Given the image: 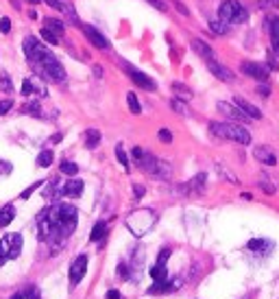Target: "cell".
Listing matches in <instances>:
<instances>
[{
	"label": "cell",
	"mask_w": 279,
	"mask_h": 299,
	"mask_svg": "<svg viewBox=\"0 0 279 299\" xmlns=\"http://www.w3.org/2000/svg\"><path fill=\"white\" fill-rule=\"evenodd\" d=\"M77 208L70 203H55L37 216V234L39 240L51 242V247H63L70 234L77 229Z\"/></svg>",
	"instance_id": "6da1fadb"
},
{
	"label": "cell",
	"mask_w": 279,
	"mask_h": 299,
	"mask_svg": "<svg viewBox=\"0 0 279 299\" xmlns=\"http://www.w3.org/2000/svg\"><path fill=\"white\" fill-rule=\"evenodd\" d=\"M131 155H133L135 159V164L142 168V171L146 175H151V177H157V179H170V175H172V166L168 164V162H164L159 157H155L153 153H149L146 149L142 147H135L133 151H131Z\"/></svg>",
	"instance_id": "7a4b0ae2"
},
{
	"label": "cell",
	"mask_w": 279,
	"mask_h": 299,
	"mask_svg": "<svg viewBox=\"0 0 279 299\" xmlns=\"http://www.w3.org/2000/svg\"><path fill=\"white\" fill-rule=\"evenodd\" d=\"M210 131L216 135V138L223 140H231L238 144H251V133L238 123H212Z\"/></svg>",
	"instance_id": "3957f363"
},
{
	"label": "cell",
	"mask_w": 279,
	"mask_h": 299,
	"mask_svg": "<svg viewBox=\"0 0 279 299\" xmlns=\"http://www.w3.org/2000/svg\"><path fill=\"white\" fill-rule=\"evenodd\" d=\"M155 221H157V214H155L153 210L140 208V210H135V212H131L127 216V227H129V232L133 234V236L140 238V236H144L146 232L153 229Z\"/></svg>",
	"instance_id": "277c9868"
},
{
	"label": "cell",
	"mask_w": 279,
	"mask_h": 299,
	"mask_svg": "<svg viewBox=\"0 0 279 299\" xmlns=\"http://www.w3.org/2000/svg\"><path fill=\"white\" fill-rule=\"evenodd\" d=\"M218 18L225 20L227 24H242L249 20V11L238 0H223L218 7Z\"/></svg>",
	"instance_id": "5b68a950"
},
{
	"label": "cell",
	"mask_w": 279,
	"mask_h": 299,
	"mask_svg": "<svg viewBox=\"0 0 279 299\" xmlns=\"http://www.w3.org/2000/svg\"><path fill=\"white\" fill-rule=\"evenodd\" d=\"M22 48H24V55H27V59L33 63V66L42 63L48 57V55H53L51 51H48V46L39 37H35V35H27V37H24Z\"/></svg>",
	"instance_id": "8992f818"
},
{
	"label": "cell",
	"mask_w": 279,
	"mask_h": 299,
	"mask_svg": "<svg viewBox=\"0 0 279 299\" xmlns=\"http://www.w3.org/2000/svg\"><path fill=\"white\" fill-rule=\"evenodd\" d=\"M22 245H24L22 234H7V236H3V240H0V266L7 260H15L22 254Z\"/></svg>",
	"instance_id": "52a82bcc"
},
{
	"label": "cell",
	"mask_w": 279,
	"mask_h": 299,
	"mask_svg": "<svg viewBox=\"0 0 279 299\" xmlns=\"http://www.w3.org/2000/svg\"><path fill=\"white\" fill-rule=\"evenodd\" d=\"M33 68H37L39 75L48 81H53V83H61V81L65 79V70L55 55H48L42 63H37V66H33Z\"/></svg>",
	"instance_id": "ba28073f"
},
{
	"label": "cell",
	"mask_w": 279,
	"mask_h": 299,
	"mask_svg": "<svg viewBox=\"0 0 279 299\" xmlns=\"http://www.w3.org/2000/svg\"><path fill=\"white\" fill-rule=\"evenodd\" d=\"M120 66H122V70H125L127 75H129V79L133 81L135 85L142 87V90H146V92H155V90H157V83H155V81H153L149 75H144V72L135 70L133 66H129L127 61H120Z\"/></svg>",
	"instance_id": "9c48e42d"
},
{
	"label": "cell",
	"mask_w": 279,
	"mask_h": 299,
	"mask_svg": "<svg viewBox=\"0 0 279 299\" xmlns=\"http://www.w3.org/2000/svg\"><path fill=\"white\" fill-rule=\"evenodd\" d=\"M87 273V256L85 254H81L75 258V262L70 264V286H77L81 280H83V275Z\"/></svg>",
	"instance_id": "30bf717a"
},
{
	"label": "cell",
	"mask_w": 279,
	"mask_h": 299,
	"mask_svg": "<svg viewBox=\"0 0 279 299\" xmlns=\"http://www.w3.org/2000/svg\"><path fill=\"white\" fill-rule=\"evenodd\" d=\"M240 70H242L247 77L262 81V83H264V81H268V66H264V63H255V61H242V63H240Z\"/></svg>",
	"instance_id": "8fae6325"
},
{
	"label": "cell",
	"mask_w": 279,
	"mask_h": 299,
	"mask_svg": "<svg viewBox=\"0 0 279 299\" xmlns=\"http://www.w3.org/2000/svg\"><path fill=\"white\" fill-rule=\"evenodd\" d=\"M216 107H218V111H220L223 116L236 120V123H249V120H251V118H249L247 114H244V111H242L240 107H238L236 103H225V101H220V103L216 105Z\"/></svg>",
	"instance_id": "7c38bea8"
},
{
	"label": "cell",
	"mask_w": 279,
	"mask_h": 299,
	"mask_svg": "<svg viewBox=\"0 0 279 299\" xmlns=\"http://www.w3.org/2000/svg\"><path fill=\"white\" fill-rule=\"evenodd\" d=\"M83 33H85V37L92 42V46L94 48H98V51H109L111 48V42L107 37H105L101 31H96L94 27H83Z\"/></svg>",
	"instance_id": "4fadbf2b"
},
{
	"label": "cell",
	"mask_w": 279,
	"mask_h": 299,
	"mask_svg": "<svg viewBox=\"0 0 279 299\" xmlns=\"http://www.w3.org/2000/svg\"><path fill=\"white\" fill-rule=\"evenodd\" d=\"M181 286V280H159L149 288V295H166V293H175Z\"/></svg>",
	"instance_id": "5bb4252c"
},
{
	"label": "cell",
	"mask_w": 279,
	"mask_h": 299,
	"mask_svg": "<svg viewBox=\"0 0 279 299\" xmlns=\"http://www.w3.org/2000/svg\"><path fill=\"white\" fill-rule=\"evenodd\" d=\"M205 63H207V68H210L212 75H214L216 79H220V81H225V83H231V81L236 79L234 72L229 70L227 66H223V63H218L216 59H207Z\"/></svg>",
	"instance_id": "9a60e30c"
},
{
	"label": "cell",
	"mask_w": 279,
	"mask_h": 299,
	"mask_svg": "<svg viewBox=\"0 0 279 299\" xmlns=\"http://www.w3.org/2000/svg\"><path fill=\"white\" fill-rule=\"evenodd\" d=\"M205 181H207V175L199 173L196 177H192L185 186H181V192H185V195H203L205 192Z\"/></svg>",
	"instance_id": "2e32d148"
},
{
	"label": "cell",
	"mask_w": 279,
	"mask_h": 299,
	"mask_svg": "<svg viewBox=\"0 0 279 299\" xmlns=\"http://www.w3.org/2000/svg\"><path fill=\"white\" fill-rule=\"evenodd\" d=\"M83 181L81 179H68L63 186H61V195L63 197H70V199H77V197H81L83 195Z\"/></svg>",
	"instance_id": "e0dca14e"
},
{
	"label": "cell",
	"mask_w": 279,
	"mask_h": 299,
	"mask_svg": "<svg viewBox=\"0 0 279 299\" xmlns=\"http://www.w3.org/2000/svg\"><path fill=\"white\" fill-rule=\"evenodd\" d=\"M253 157L258 162H262L264 166H275L277 164V155L268 147H255L253 149Z\"/></svg>",
	"instance_id": "ac0fdd59"
},
{
	"label": "cell",
	"mask_w": 279,
	"mask_h": 299,
	"mask_svg": "<svg viewBox=\"0 0 279 299\" xmlns=\"http://www.w3.org/2000/svg\"><path fill=\"white\" fill-rule=\"evenodd\" d=\"M273 247H275V245H273V240H266V238H253V240L247 242V249H249V251H253V254H262V256H266Z\"/></svg>",
	"instance_id": "d6986e66"
},
{
	"label": "cell",
	"mask_w": 279,
	"mask_h": 299,
	"mask_svg": "<svg viewBox=\"0 0 279 299\" xmlns=\"http://www.w3.org/2000/svg\"><path fill=\"white\" fill-rule=\"evenodd\" d=\"M22 96H31V94H39V96H46V87L39 83V81H33V79H24L22 83Z\"/></svg>",
	"instance_id": "ffe728a7"
},
{
	"label": "cell",
	"mask_w": 279,
	"mask_h": 299,
	"mask_svg": "<svg viewBox=\"0 0 279 299\" xmlns=\"http://www.w3.org/2000/svg\"><path fill=\"white\" fill-rule=\"evenodd\" d=\"M234 103H236L238 107H240V109H242L244 114H247L251 120H260V118H262V111L255 107V105H251L249 101H244L242 96H236V99H234Z\"/></svg>",
	"instance_id": "44dd1931"
},
{
	"label": "cell",
	"mask_w": 279,
	"mask_h": 299,
	"mask_svg": "<svg viewBox=\"0 0 279 299\" xmlns=\"http://www.w3.org/2000/svg\"><path fill=\"white\" fill-rule=\"evenodd\" d=\"M192 48H194V53L196 55H201V57L207 61V59H214V51L205 44V42H201V39H192Z\"/></svg>",
	"instance_id": "7402d4cb"
},
{
	"label": "cell",
	"mask_w": 279,
	"mask_h": 299,
	"mask_svg": "<svg viewBox=\"0 0 279 299\" xmlns=\"http://www.w3.org/2000/svg\"><path fill=\"white\" fill-rule=\"evenodd\" d=\"M270 44H273V53L279 55V15L270 18Z\"/></svg>",
	"instance_id": "603a6c76"
},
{
	"label": "cell",
	"mask_w": 279,
	"mask_h": 299,
	"mask_svg": "<svg viewBox=\"0 0 279 299\" xmlns=\"http://www.w3.org/2000/svg\"><path fill=\"white\" fill-rule=\"evenodd\" d=\"M44 29H48L51 33H55L57 37H63V33H65V27L59 22V20H55V18H46L44 20Z\"/></svg>",
	"instance_id": "cb8c5ba5"
},
{
	"label": "cell",
	"mask_w": 279,
	"mask_h": 299,
	"mask_svg": "<svg viewBox=\"0 0 279 299\" xmlns=\"http://www.w3.org/2000/svg\"><path fill=\"white\" fill-rule=\"evenodd\" d=\"M15 219V208L9 203V205H5V208H0V227H7L11 221Z\"/></svg>",
	"instance_id": "d4e9b609"
},
{
	"label": "cell",
	"mask_w": 279,
	"mask_h": 299,
	"mask_svg": "<svg viewBox=\"0 0 279 299\" xmlns=\"http://www.w3.org/2000/svg\"><path fill=\"white\" fill-rule=\"evenodd\" d=\"M210 31L214 35H227L229 33V24L225 22V20H210Z\"/></svg>",
	"instance_id": "484cf974"
},
{
	"label": "cell",
	"mask_w": 279,
	"mask_h": 299,
	"mask_svg": "<svg viewBox=\"0 0 279 299\" xmlns=\"http://www.w3.org/2000/svg\"><path fill=\"white\" fill-rule=\"evenodd\" d=\"M98 142H101V131H98V129H87L85 131V147L96 149Z\"/></svg>",
	"instance_id": "4316f807"
},
{
	"label": "cell",
	"mask_w": 279,
	"mask_h": 299,
	"mask_svg": "<svg viewBox=\"0 0 279 299\" xmlns=\"http://www.w3.org/2000/svg\"><path fill=\"white\" fill-rule=\"evenodd\" d=\"M105 232H107V225H105V221H98V223L94 225L92 234H89V240H92V242H98V240H103Z\"/></svg>",
	"instance_id": "83f0119b"
},
{
	"label": "cell",
	"mask_w": 279,
	"mask_h": 299,
	"mask_svg": "<svg viewBox=\"0 0 279 299\" xmlns=\"http://www.w3.org/2000/svg\"><path fill=\"white\" fill-rule=\"evenodd\" d=\"M53 157H55V153L51 149H44L42 153L37 155V166H42V168H48L53 164Z\"/></svg>",
	"instance_id": "f1b7e54d"
},
{
	"label": "cell",
	"mask_w": 279,
	"mask_h": 299,
	"mask_svg": "<svg viewBox=\"0 0 279 299\" xmlns=\"http://www.w3.org/2000/svg\"><path fill=\"white\" fill-rule=\"evenodd\" d=\"M151 278L155 282H159V280H168V271H166V264H155L153 269H151Z\"/></svg>",
	"instance_id": "f546056e"
},
{
	"label": "cell",
	"mask_w": 279,
	"mask_h": 299,
	"mask_svg": "<svg viewBox=\"0 0 279 299\" xmlns=\"http://www.w3.org/2000/svg\"><path fill=\"white\" fill-rule=\"evenodd\" d=\"M127 103H129V109H131V114H142V105H140L137 96H135L133 92H129V94H127Z\"/></svg>",
	"instance_id": "4dcf8cb0"
},
{
	"label": "cell",
	"mask_w": 279,
	"mask_h": 299,
	"mask_svg": "<svg viewBox=\"0 0 279 299\" xmlns=\"http://www.w3.org/2000/svg\"><path fill=\"white\" fill-rule=\"evenodd\" d=\"M24 114H31V116H42V107H39V101H29L27 105L22 107Z\"/></svg>",
	"instance_id": "1f68e13d"
},
{
	"label": "cell",
	"mask_w": 279,
	"mask_h": 299,
	"mask_svg": "<svg viewBox=\"0 0 279 299\" xmlns=\"http://www.w3.org/2000/svg\"><path fill=\"white\" fill-rule=\"evenodd\" d=\"M170 107L177 111V114H181V116H190V109L185 107V103L181 101V99H172L170 101Z\"/></svg>",
	"instance_id": "d6a6232c"
},
{
	"label": "cell",
	"mask_w": 279,
	"mask_h": 299,
	"mask_svg": "<svg viewBox=\"0 0 279 299\" xmlns=\"http://www.w3.org/2000/svg\"><path fill=\"white\" fill-rule=\"evenodd\" d=\"M116 157H118V162L122 164V168H125V173H129L131 166H129V157H127L125 149H122V144H118V147H116Z\"/></svg>",
	"instance_id": "836d02e7"
},
{
	"label": "cell",
	"mask_w": 279,
	"mask_h": 299,
	"mask_svg": "<svg viewBox=\"0 0 279 299\" xmlns=\"http://www.w3.org/2000/svg\"><path fill=\"white\" fill-rule=\"evenodd\" d=\"M61 173L63 175H70V177H75L77 173H79V166L75 164V162H68V159H65V162H61Z\"/></svg>",
	"instance_id": "e575fe53"
},
{
	"label": "cell",
	"mask_w": 279,
	"mask_h": 299,
	"mask_svg": "<svg viewBox=\"0 0 279 299\" xmlns=\"http://www.w3.org/2000/svg\"><path fill=\"white\" fill-rule=\"evenodd\" d=\"M172 92L181 94V99H183V101L192 99V90H190V87H185V85H181V83H172Z\"/></svg>",
	"instance_id": "d590c367"
},
{
	"label": "cell",
	"mask_w": 279,
	"mask_h": 299,
	"mask_svg": "<svg viewBox=\"0 0 279 299\" xmlns=\"http://www.w3.org/2000/svg\"><path fill=\"white\" fill-rule=\"evenodd\" d=\"M260 188L264 190L266 195H275V190H277V188H275V183L270 181L268 177H262V179H260Z\"/></svg>",
	"instance_id": "8d00e7d4"
},
{
	"label": "cell",
	"mask_w": 279,
	"mask_h": 299,
	"mask_svg": "<svg viewBox=\"0 0 279 299\" xmlns=\"http://www.w3.org/2000/svg\"><path fill=\"white\" fill-rule=\"evenodd\" d=\"M216 171L220 173V177H225V179H229V181H231V183H240V181H238V177H236V175H231V173H229V168H225L223 164H216Z\"/></svg>",
	"instance_id": "74e56055"
},
{
	"label": "cell",
	"mask_w": 279,
	"mask_h": 299,
	"mask_svg": "<svg viewBox=\"0 0 279 299\" xmlns=\"http://www.w3.org/2000/svg\"><path fill=\"white\" fill-rule=\"evenodd\" d=\"M0 90H3V92H13L11 79H9V75H7V72H3V75H0Z\"/></svg>",
	"instance_id": "f35d334b"
},
{
	"label": "cell",
	"mask_w": 279,
	"mask_h": 299,
	"mask_svg": "<svg viewBox=\"0 0 279 299\" xmlns=\"http://www.w3.org/2000/svg\"><path fill=\"white\" fill-rule=\"evenodd\" d=\"M116 275H118L120 280H129V278H131V271H129V264H127V262H120V264H118Z\"/></svg>",
	"instance_id": "ab89813d"
},
{
	"label": "cell",
	"mask_w": 279,
	"mask_h": 299,
	"mask_svg": "<svg viewBox=\"0 0 279 299\" xmlns=\"http://www.w3.org/2000/svg\"><path fill=\"white\" fill-rule=\"evenodd\" d=\"M42 37H44V42H48L51 46H55L57 42H59V37H57L55 33H51V31H48V29H42Z\"/></svg>",
	"instance_id": "60d3db41"
},
{
	"label": "cell",
	"mask_w": 279,
	"mask_h": 299,
	"mask_svg": "<svg viewBox=\"0 0 279 299\" xmlns=\"http://www.w3.org/2000/svg\"><path fill=\"white\" fill-rule=\"evenodd\" d=\"M63 13H65V18H68L72 24H79V18H77V13H75V9L72 7H68V5H63V9H61Z\"/></svg>",
	"instance_id": "b9f144b4"
},
{
	"label": "cell",
	"mask_w": 279,
	"mask_h": 299,
	"mask_svg": "<svg viewBox=\"0 0 279 299\" xmlns=\"http://www.w3.org/2000/svg\"><path fill=\"white\" fill-rule=\"evenodd\" d=\"M39 186H44V181H35V183H33V186H29V188H27V190H24V192H22V199H29V197L33 195V192H35V190L39 188Z\"/></svg>",
	"instance_id": "7bdbcfd3"
},
{
	"label": "cell",
	"mask_w": 279,
	"mask_h": 299,
	"mask_svg": "<svg viewBox=\"0 0 279 299\" xmlns=\"http://www.w3.org/2000/svg\"><path fill=\"white\" fill-rule=\"evenodd\" d=\"M11 31V20L9 18H0V33L7 35Z\"/></svg>",
	"instance_id": "ee69618b"
},
{
	"label": "cell",
	"mask_w": 279,
	"mask_h": 299,
	"mask_svg": "<svg viewBox=\"0 0 279 299\" xmlns=\"http://www.w3.org/2000/svg\"><path fill=\"white\" fill-rule=\"evenodd\" d=\"M168 258H170V249L166 247V249H161V251H159V258H157V262H155V264H166Z\"/></svg>",
	"instance_id": "f6af8a7d"
},
{
	"label": "cell",
	"mask_w": 279,
	"mask_h": 299,
	"mask_svg": "<svg viewBox=\"0 0 279 299\" xmlns=\"http://www.w3.org/2000/svg\"><path fill=\"white\" fill-rule=\"evenodd\" d=\"M146 3L153 5L155 9H159L161 13H166V3H164V0H146Z\"/></svg>",
	"instance_id": "bcb514c9"
},
{
	"label": "cell",
	"mask_w": 279,
	"mask_h": 299,
	"mask_svg": "<svg viewBox=\"0 0 279 299\" xmlns=\"http://www.w3.org/2000/svg\"><path fill=\"white\" fill-rule=\"evenodd\" d=\"M11 107H13V101H9V99H7V101H0V116L7 114V111H9Z\"/></svg>",
	"instance_id": "7dc6e473"
},
{
	"label": "cell",
	"mask_w": 279,
	"mask_h": 299,
	"mask_svg": "<svg viewBox=\"0 0 279 299\" xmlns=\"http://www.w3.org/2000/svg\"><path fill=\"white\" fill-rule=\"evenodd\" d=\"M159 140H161V142H166V144L172 142V133L168 131V129H159Z\"/></svg>",
	"instance_id": "c3c4849f"
},
{
	"label": "cell",
	"mask_w": 279,
	"mask_h": 299,
	"mask_svg": "<svg viewBox=\"0 0 279 299\" xmlns=\"http://www.w3.org/2000/svg\"><path fill=\"white\" fill-rule=\"evenodd\" d=\"M144 186H140V183H133V195H135V199H142L144 197Z\"/></svg>",
	"instance_id": "681fc988"
},
{
	"label": "cell",
	"mask_w": 279,
	"mask_h": 299,
	"mask_svg": "<svg viewBox=\"0 0 279 299\" xmlns=\"http://www.w3.org/2000/svg\"><path fill=\"white\" fill-rule=\"evenodd\" d=\"M44 3H46L48 7H53V9H59V11L63 9V5L59 3V0H44Z\"/></svg>",
	"instance_id": "f907efd6"
},
{
	"label": "cell",
	"mask_w": 279,
	"mask_h": 299,
	"mask_svg": "<svg viewBox=\"0 0 279 299\" xmlns=\"http://www.w3.org/2000/svg\"><path fill=\"white\" fill-rule=\"evenodd\" d=\"M258 3L264 7V9H270V7H277V0H258Z\"/></svg>",
	"instance_id": "816d5d0a"
},
{
	"label": "cell",
	"mask_w": 279,
	"mask_h": 299,
	"mask_svg": "<svg viewBox=\"0 0 279 299\" xmlns=\"http://www.w3.org/2000/svg\"><path fill=\"white\" fill-rule=\"evenodd\" d=\"M175 7H177L179 11H181V15H190V11H188V7H185V5H181V3H179V0H175Z\"/></svg>",
	"instance_id": "f5cc1de1"
},
{
	"label": "cell",
	"mask_w": 279,
	"mask_h": 299,
	"mask_svg": "<svg viewBox=\"0 0 279 299\" xmlns=\"http://www.w3.org/2000/svg\"><path fill=\"white\" fill-rule=\"evenodd\" d=\"M27 299H39V290H37V288H29Z\"/></svg>",
	"instance_id": "db71d44e"
},
{
	"label": "cell",
	"mask_w": 279,
	"mask_h": 299,
	"mask_svg": "<svg viewBox=\"0 0 279 299\" xmlns=\"http://www.w3.org/2000/svg\"><path fill=\"white\" fill-rule=\"evenodd\" d=\"M107 299H120V293H118V290H109V293H107Z\"/></svg>",
	"instance_id": "11a10c76"
},
{
	"label": "cell",
	"mask_w": 279,
	"mask_h": 299,
	"mask_svg": "<svg viewBox=\"0 0 279 299\" xmlns=\"http://www.w3.org/2000/svg\"><path fill=\"white\" fill-rule=\"evenodd\" d=\"M260 94H262V96H268V94H270V90H268L266 85H260Z\"/></svg>",
	"instance_id": "9f6ffc18"
},
{
	"label": "cell",
	"mask_w": 279,
	"mask_h": 299,
	"mask_svg": "<svg viewBox=\"0 0 279 299\" xmlns=\"http://www.w3.org/2000/svg\"><path fill=\"white\" fill-rule=\"evenodd\" d=\"M29 18H31V20H37V11L31 9V11H29Z\"/></svg>",
	"instance_id": "6f0895ef"
},
{
	"label": "cell",
	"mask_w": 279,
	"mask_h": 299,
	"mask_svg": "<svg viewBox=\"0 0 279 299\" xmlns=\"http://www.w3.org/2000/svg\"><path fill=\"white\" fill-rule=\"evenodd\" d=\"M24 297H27V295H24V293H18V295H13L11 299H24Z\"/></svg>",
	"instance_id": "680465c9"
},
{
	"label": "cell",
	"mask_w": 279,
	"mask_h": 299,
	"mask_svg": "<svg viewBox=\"0 0 279 299\" xmlns=\"http://www.w3.org/2000/svg\"><path fill=\"white\" fill-rule=\"evenodd\" d=\"M27 3H29V5H39L42 0H27Z\"/></svg>",
	"instance_id": "91938a15"
},
{
	"label": "cell",
	"mask_w": 279,
	"mask_h": 299,
	"mask_svg": "<svg viewBox=\"0 0 279 299\" xmlns=\"http://www.w3.org/2000/svg\"><path fill=\"white\" fill-rule=\"evenodd\" d=\"M253 297H255V293H249V295H244L242 299H253Z\"/></svg>",
	"instance_id": "94428289"
},
{
	"label": "cell",
	"mask_w": 279,
	"mask_h": 299,
	"mask_svg": "<svg viewBox=\"0 0 279 299\" xmlns=\"http://www.w3.org/2000/svg\"><path fill=\"white\" fill-rule=\"evenodd\" d=\"M277 9H279V0H277Z\"/></svg>",
	"instance_id": "6125c7cd"
}]
</instances>
